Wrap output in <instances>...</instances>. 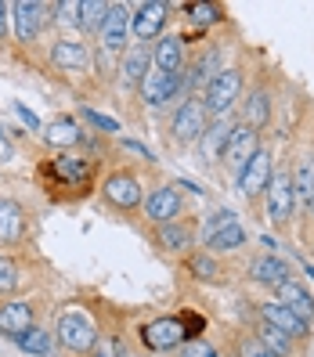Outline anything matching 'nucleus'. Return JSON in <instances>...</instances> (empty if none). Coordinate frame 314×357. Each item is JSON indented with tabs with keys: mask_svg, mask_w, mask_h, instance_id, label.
I'll return each instance as SVG.
<instances>
[{
	"mask_svg": "<svg viewBox=\"0 0 314 357\" xmlns=\"http://www.w3.org/2000/svg\"><path fill=\"white\" fill-rule=\"evenodd\" d=\"M54 332H58V343L66 347V350H73V354H91L94 343L101 340L94 318H91V314H83V310H66V314H58Z\"/></svg>",
	"mask_w": 314,
	"mask_h": 357,
	"instance_id": "f257e3e1",
	"label": "nucleus"
},
{
	"mask_svg": "<svg viewBox=\"0 0 314 357\" xmlns=\"http://www.w3.org/2000/svg\"><path fill=\"white\" fill-rule=\"evenodd\" d=\"M242 94V73L239 69H220L214 79L206 83V91H202V109L209 119H220L232 112V105L239 101Z\"/></svg>",
	"mask_w": 314,
	"mask_h": 357,
	"instance_id": "f03ea898",
	"label": "nucleus"
},
{
	"mask_svg": "<svg viewBox=\"0 0 314 357\" xmlns=\"http://www.w3.org/2000/svg\"><path fill=\"white\" fill-rule=\"evenodd\" d=\"M188 340H195L192 332H188L184 318H156L149 325H141V343L156 350V354H166V350H181Z\"/></svg>",
	"mask_w": 314,
	"mask_h": 357,
	"instance_id": "7ed1b4c3",
	"label": "nucleus"
},
{
	"mask_svg": "<svg viewBox=\"0 0 314 357\" xmlns=\"http://www.w3.org/2000/svg\"><path fill=\"white\" fill-rule=\"evenodd\" d=\"M264 202H267V217L271 224L285 227L292 220V213H297V192H292V174L289 170H275L271 174V184L264 192Z\"/></svg>",
	"mask_w": 314,
	"mask_h": 357,
	"instance_id": "20e7f679",
	"label": "nucleus"
},
{
	"mask_svg": "<svg viewBox=\"0 0 314 357\" xmlns=\"http://www.w3.org/2000/svg\"><path fill=\"white\" fill-rule=\"evenodd\" d=\"M170 4H163V0H144L130 11V33L137 36V44H149V40H159L163 36V26H166V15Z\"/></svg>",
	"mask_w": 314,
	"mask_h": 357,
	"instance_id": "39448f33",
	"label": "nucleus"
},
{
	"mask_svg": "<svg viewBox=\"0 0 314 357\" xmlns=\"http://www.w3.org/2000/svg\"><path fill=\"white\" fill-rule=\"evenodd\" d=\"M101 195H105V202L116 206V209H137V206H141V199H144L141 181H137L130 170H116V174L105 177Z\"/></svg>",
	"mask_w": 314,
	"mask_h": 357,
	"instance_id": "423d86ee",
	"label": "nucleus"
},
{
	"mask_svg": "<svg viewBox=\"0 0 314 357\" xmlns=\"http://www.w3.org/2000/svg\"><path fill=\"white\" fill-rule=\"evenodd\" d=\"M206 123H209V116H206V109H202V101H199V98L181 101V109L174 112V141H177V144H192V141H199L202 130H206Z\"/></svg>",
	"mask_w": 314,
	"mask_h": 357,
	"instance_id": "0eeeda50",
	"label": "nucleus"
},
{
	"mask_svg": "<svg viewBox=\"0 0 314 357\" xmlns=\"http://www.w3.org/2000/svg\"><path fill=\"white\" fill-rule=\"evenodd\" d=\"M181 91H184V73L170 76V73L149 69V76L141 79V98H144V105H152V109H159V105H166V101H174Z\"/></svg>",
	"mask_w": 314,
	"mask_h": 357,
	"instance_id": "6e6552de",
	"label": "nucleus"
},
{
	"mask_svg": "<svg viewBox=\"0 0 314 357\" xmlns=\"http://www.w3.org/2000/svg\"><path fill=\"white\" fill-rule=\"evenodd\" d=\"M101 51L105 54H119L127 51V36H130V8L127 4H112L109 8V18L101 26Z\"/></svg>",
	"mask_w": 314,
	"mask_h": 357,
	"instance_id": "1a4fd4ad",
	"label": "nucleus"
},
{
	"mask_svg": "<svg viewBox=\"0 0 314 357\" xmlns=\"http://www.w3.org/2000/svg\"><path fill=\"white\" fill-rule=\"evenodd\" d=\"M271 174H275V159H271L267 149H257V155L246 162V170L239 174V188L246 199H257L260 192H267L271 184Z\"/></svg>",
	"mask_w": 314,
	"mask_h": 357,
	"instance_id": "9d476101",
	"label": "nucleus"
},
{
	"mask_svg": "<svg viewBox=\"0 0 314 357\" xmlns=\"http://www.w3.org/2000/svg\"><path fill=\"white\" fill-rule=\"evenodd\" d=\"M257 149H260V141H257V130H249V127H235V134H232V141H227V149H224V162H227V170H232L235 177L246 170V162L257 155Z\"/></svg>",
	"mask_w": 314,
	"mask_h": 357,
	"instance_id": "9b49d317",
	"label": "nucleus"
},
{
	"mask_svg": "<svg viewBox=\"0 0 314 357\" xmlns=\"http://www.w3.org/2000/svg\"><path fill=\"white\" fill-rule=\"evenodd\" d=\"M232 134H235L232 116L209 119V123H206V130H202V137H199V155H202L206 162L220 159V155H224V149H227V141H232Z\"/></svg>",
	"mask_w": 314,
	"mask_h": 357,
	"instance_id": "f8f14e48",
	"label": "nucleus"
},
{
	"mask_svg": "<svg viewBox=\"0 0 314 357\" xmlns=\"http://www.w3.org/2000/svg\"><path fill=\"white\" fill-rule=\"evenodd\" d=\"M144 213H149L152 224H174L181 217V195L177 188H156V192H149V199H144Z\"/></svg>",
	"mask_w": 314,
	"mask_h": 357,
	"instance_id": "ddd939ff",
	"label": "nucleus"
},
{
	"mask_svg": "<svg viewBox=\"0 0 314 357\" xmlns=\"http://www.w3.org/2000/svg\"><path fill=\"white\" fill-rule=\"evenodd\" d=\"M44 4H36V0H18V4H11V18H15V36L18 44H29V40H36L40 26H44Z\"/></svg>",
	"mask_w": 314,
	"mask_h": 357,
	"instance_id": "4468645a",
	"label": "nucleus"
},
{
	"mask_svg": "<svg viewBox=\"0 0 314 357\" xmlns=\"http://www.w3.org/2000/svg\"><path fill=\"white\" fill-rule=\"evenodd\" d=\"M249 278L267 285V289H282L285 282H292V267L282 257L267 253V257H257L253 264H249Z\"/></svg>",
	"mask_w": 314,
	"mask_h": 357,
	"instance_id": "2eb2a0df",
	"label": "nucleus"
},
{
	"mask_svg": "<svg viewBox=\"0 0 314 357\" xmlns=\"http://www.w3.org/2000/svg\"><path fill=\"white\" fill-rule=\"evenodd\" d=\"M260 318H264V325H271V328H278V332H285L289 340H307V321H300L297 314H292L285 303H264L260 307Z\"/></svg>",
	"mask_w": 314,
	"mask_h": 357,
	"instance_id": "dca6fc26",
	"label": "nucleus"
},
{
	"mask_svg": "<svg viewBox=\"0 0 314 357\" xmlns=\"http://www.w3.org/2000/svg\"><path fill=\"white\" fill-rule=\"evenodd\" d=\"M51 174H54L61 184H69V188H83V184H91L94 166H91L87 159L73 155V152H61L58 159H51Z\"/></svg>",
	"mask_w": 314,
	"mask_h": 357,
	"instance_id": "f3484780",
	"label": "nucleus"
},
{
	"mask_svg": "<svg viewBox=\"0 0 314 357\" xmlns=\"http://www.w3.org/2000/svg\"><path fill=\"white\" fill-rule=\"evenodd\" d=\"M152 69V51L149 44H130L127 51H123V61H119V76L127 87H141V79L149 76Z\"/></svg>",
	"mask_w": 314,
	"mask_h": 357,
	"instance_id": "a211bd4d",
	"label": "nucleus"
},
{
	"mask_svg": "<svg viewBox=\"0 0 314 357\" xmlns=\"http://www.w3.org/2000/svg\"><path fill=\"white\" fill-rule=\"evenodd\" d=\"M152 69L177 76L184 69V40L181 36H159L152 47Z\"/></svg>",
	"mask_w": 314,
	"mask_h": 357,
	"instance_id": "6ab92c4d",
	"label": "nucleus"
},
{
	"mask_svg": "<svg viewBox=\"0 0 314 357\" xmlns=\"http://www.w3.org/2000/svg\"><path fill=\"white\" fill-rule=\"evenodd\" d=\"M26 328H33V307L22 300H11L0 307V335L4 340H18Z\"/></svg>",
	"mask_w": 314,
	"mask_h": 357,
	"instance_id": "aec40b11",
	"label": "nucleus"
},
{
	"mask_svg": "<svg viewBox=\"0 0 314 357\" xmlns=\"http://www.w3.org/2000/svg\"><path fill=\"white\" fill-rule=\"evenodd\" d=\"M51 61L58 69H87L91 66V51L87 44H80V40H54L51 44Z\"/></svg>",
	"mask_w": 314,
	"mask_h": 357,
	"instance_id": "412c9836",
	"label": "nucleus"
},
{
	"mask_svg": "<svg viewBox=\"0 0 314 357\" xmlns=\"http://www.w3.org/2000/svg\"><path fill=\"white\" fill-rule=\"evenodd\" d=\"M44 141L51 144V149L66 152V149H76V144L83 141V130H80V123L73 116H58L54 123L44 127Z\"/></svg>",
	"mask_w": 314,
	"mask_h": 357,
	"instance_id": "4be33fe9",
	"label": "nucleus"
},
{
	"mask_svg": "<svg viewBox=\"0 0 314 357\" xmlns=\"http://www.w3.org/2000/svg\"><path fill=\"white\" fill-rule=\"evenodd\" d=\"M278 303H285L292 314H297V318L300 321H314V296H311V292L297 282V278H292V282H285L282 289H278Z\"/></svg>",
	"mask_w": 314,
	"mask_h": 357,
	"instance_id": "5701e85b",
	"label": "nucleus"
},
{
	"mask_svg": "<svg viewBox=\"0 0 314 357\" xmlns=\"http://www.w3.org/2000/svg\"><path fill=\"white\" fill-rule=\"evenodd\" d=\"M22 231H26L22 206L11 202V199H0V242H18Z\"/></svg>",
	"mask_w": 314,
	"mask_h": 357,
	"instance_id": "b1692460",
	"label": "nucleus"
},
{
	"mask_svg": "<svg viewBox=\"0 0 314 357\" xmlns=\"http://www.w3.org/2000/svg\"><path fill=\"white\" fill-rule=\"evenodd\" d=\"M242 116H246V127L249 130H260V127H267V119H271V94L267 91H253L246 98V109H242Z\"/></svg>",
	"mask_w": 314,
	"mask_h": 357,
	"instance_id": "393cba45",
	"label": "nucleus"
},
{
	"mask_svg": "<svg viewBox=\"0 0 314 357\" xmlns=\"http://www.w3.org/2000/svg\"><path fill=\"white\" fill-rule=\"evenodd\" d=\"M292 192H297V206H307L314 202V155H304L297 174H292Z\"/></svg>",
	"mask_w": 314,
	"mask_h": 357,
	"instance_id": "a878e982",
	"label": "nucleus"
},
{
	"mask_svg": "<svg viewBox=\"0 0 314 357\" xmlns=\"http://www.w3.org/2000/svg\"><path fill=\"white\" fill-rule=\"evenodd\" d=\"M202 245L209 249V253H235V249L246 245V227L235 220V224H227L224 231H217L214 238H206Z\"/></svg>",
	"mask_w": 314,
	"mask_h": 357,
	"instance_id": "bb28decb",
	"label": "nucleus"
},
{
	"mask_svg": "<svg viewBox=\"0 0 314 357\" xmlns=\"http://www.w3.org/2000/svg\"><path fill=\"white\" fill-rule=\"evenodd\" d=\"M11 343H18V350H26V354H33V357H54V340H51V332H44V328H26L18 340H11Z\"/></svg>",
	"mask_w": 314,
	"mask_h": 357,
	"instance_id": "cd10ccee",
	"label": "nucleus"
},
{
	"mask_svg": "<svg viewBox=\"0 0 314 357\" xmlns=\"http://www.w3.org/2000/svg\"><path fill=\"white\" fill-rule=\"evenodd\" d=\"M192 242H195V235H192V227H188V224H181V220L159 224V245L163 249H170V253H184Z\"/></svg>",
	"mask_w": 314,
	"mask_h": 357,
	"instance_id": "c85d7f7f",
	"label": "nucleus"
},
{
	"mask_svg": "<svg viewBox=\"0 0 314 357\" xmlns=\"http://www.w3.org/2000/svg\"><path fill=\"white\" fill-rule=\"evenodd\" d=\"M109 8L112 4H105V0H87V4H80V29L101 33L105 18H109Z\"/></svg>",
	"mask_w": 314,
	"mask_h": 357,
	"instance_id": "c756f323",
	"label": "nucleus"
},
{
	"mask_svg": "<svg viewBox=\"0 0 314 357\" xmlns=\"http://www.w3.org/2000/svg\"><path fill=\"white\" fill-rule=\"evenodd\" d=\"M257 340H260V347H264L271 357H292V340H289L285 332H278V328L264 325V328L257 332Z\"/></svg>",
	"mask_w": 314,
	"mask_h": 357,
	"instance_id": "7c9ffc66",
	"label": "nucleus"
},
{
	"mask_svg": "<svg viewBox=\"0 0 314 357\" xmlns=\"http://www.w3.org/2000/svg\"><path fill=\"white\" fill-rule=\"evenodd\" d=\"M188 22L199 26V29H209V26H217L220 18H224V8L220 4H188Z\"/></svg>",
	"mask_w": 314,
	"mask_h": 357,
	"instance_id": "2f4dec72",
	"label": "nucleus"
},
{
	"mask_svg": "<svg viewBox=\"0 0 314 357\" xmlns=\"http://www.w3.org/2000/svg\"><path fill=\"white\" fill-rule=\"evenodd\" d=\"M188 267H192V275H195L199 282H220V275H224V271H220V264H217L214 257H209V253H199V257H192V264H188Z\"/></svg>",
	"mask_w": 314,
	"mask_h": 357,
	"instance_id": "473e14b6",
	"label": "nucleus"
},
{
	"mask_svg": "<svg viewBox=\"0 0 314 357\" xmlns=\"http://www.w3.org/2000/svg\"><path fill=\"white\" fill-rule=\"evenodd\" d=\"M80 116L87 119L94 130H101V134H119V119L105 116V112H98V109H87V105H83V109H80Z\"/></svg>",
	"mask_w": 314,
	"mask_h": 357,
	"instance_id": "72a5a7b5",
	"label": "nucleus"
},
{
	"mask_svg": "<svg viewBox=\"0 0 314 357\" xmlns=\"http://www.w3.org/2000/svg\"><path fill=\"white\" fill-rule=\"evenodd\" d=\"M235 220H239V217L232 213V209H217V213H214V217H209V220L202 224V242H206V238H214L217 231H224L227 224H235Z\"/></svg>",
	"mask_w": 314,
	"mask_h": 357,
	"instance_id": "f704fd0d",
	"label": "nucleus"
},
{
	"mask_svg": "<svg viewBox=\"0 0 314 357\" xmlns=\"http://www.w3.org/2000/svg\"><path fill=\"white\" fill-rule=\"evenodd\" d=\"M15 289H18V264L0 253V292H15Z\"/></svg>",
	"mask_w": 314,
	"mask_h": 357,
	"instance_id": "c9c22d12",
	"label": "nucleus"
},
{
	"mask_svg": "<svg viewBox=\"0 0 314 357\" xmlns=\"http://www.w3.org/2000/svg\"><path fill=\"white\" fill-rule=\"evenodd\" d=\"M181 357H220L214 343H206V340H188L181 347Z\"/></svg>",
	"mask_w": 314,
	"mask_h": 357,
	"instance_id": "e433bc0d",
	"label": "nucleus"
},
{
	"mask_svg": "<svg viewBox=\"0 0 314 357\" xmlns=\"http://www.w3.org/2000/svg\"><path fill=\"white\" fill-rule=\"evenodd\" d=\"M267 350L260 347V340H257V335H242V340H239V357H264Z\"/></svg>",
	"mask_w": 314,
	"mask_h": 357,
	"instance_id": "4c0bfd02",
	"label": "nucleus"
},
{
	"mask_svg": "<svg viewBox=\"0 0 314 357\" xmlns=\"http://www.w3.org/2000/svg\"><path fill=\"white\" fill-rule=\"evenodd\" d=\"M87 357H123V354H119V347H116L112 340H98L94 350H91Z\"/></svg>",
	"mask_w": 314,
	"mask_h": 357,
	"instance_id": "58836bf2",
	"label": "nucleus"
},
{
	"mask_svg": "<svg viewBox=\"0 0 314 357\" xmlns=\"http://www.w3.org/2000/svg\"><path fill=\"white\" fill-rule=\"evenodd\" d=\"M15 112H18V119H22V123H26L29 130H44V123H40V119H36V116H33V112L26 109L22 101H15Z\"/></svg>",
	"mask_w": 314,
	"mask_h": 357,
	"instance_id": "ea45409f",
	"label": "nucleus"
},
{
	"mask_svg": "<svg viewBox=\"0 0 314 357\" xmlns=\"http://www.w3.org/2000/svg\"><path fill=\"white\" fill-rule=\"evenodd\" d=\"M119 144H123V149H130V152H137V155H141V159H149V162H152V159H156V152H152V149H149V144H141V141H130V137H123V141H119Z\"/></svg>",
	"mask_w": 314,
	"mask_h": 357,
	"instance_id": "a19ab883",
	"label": "nucleus"
},
{
	"mask_svg": "<svg viewBox=\"0 0 314 357\" xmlns=\"http://www.w3.org/2000/svg\"><path fill=\"white\" fill-rule=\"evenodd\" d=\"M11 155H15V149H11V141L0 134V162H11Z\"/></svg>",
	"mask_w": 314,
	"mask_h": 357,
	"instance_id": "79ce46f5",
	"label": "nucleus"
},
{
	"mask_svg": "<svg viewBox=\"0 0 314 357\" xmlns=\"http://www.w3.org/2000/svg\"><path fill=\"white\" fill-rule=\"evenodd\" d=\"M8 11H11V4L0 0V40H4V29H8Z\"/></svg>",
	"mask_w": 314,
	"mask_h": 357,
	"instance_id": "37998d69",
	"label": "nucleus"
},
{
	"mask_svg": "<svg viewBox=\"0 0 314 357\" xmlns=\"http://www.w3.org/2000/svg\"><path fill=\"white\" fill-rule=\"evenodd\" d=\"M177 188H188V192H192V195H206V188H199L195 181H184V177L177 181Z\"/></svg>",
	"mask_w": 314,
	"mask_h": 357,
	"instance_id": "c03bdc74",
	"label": "nucleus"
},
{
	"mask_svg": "<svg viewBox=\"0 0 314 357\" xmlns=\"http://www.w3.org/2000/svg\"><path fill=\"white\" fill-rule=\"evenodd\" d=\"M311 213H314V202H311Z\"/></svg>",
	"mask_w": 314,
	"mask_h": 357,
	"instance_id": "a18cd8bd",
	"label": "nucleus"
},
{
	"mask_svg": "<svg viewBox=\"0 0 314 357\" xmlns=\"http://www.w3.org/2000/svg\"><path fill=\"white\" fill-rule=\"evenodd\" d=\"M264 357H271V354H264Z\"/></svg>",
	"mask_w": 314,
	"mask_h": 357,
	"instance_id": "49530a36",
	"label": "nucleus"
}]
</instances>
